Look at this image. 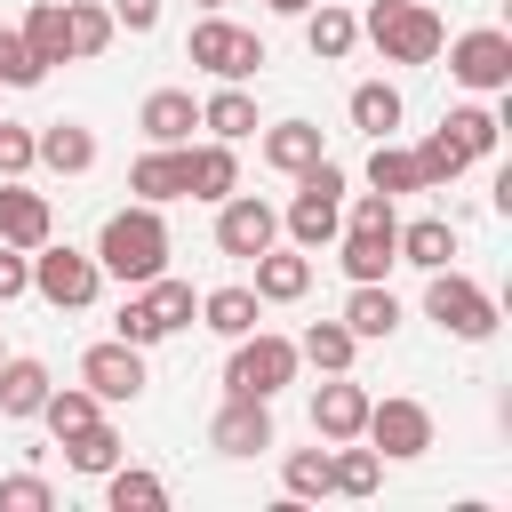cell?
<instances>
[{"mask_svg": "<svg viewBox=\"0 0 512 512\" xmlns=\"http://www.w3.org/2000/svg\"><path fill=\"white\" fill-rule=\"evenodd\" d=\"M440 128L456 136V152H464V160H480V152H496V128H504V120H496V112H480V104H456Z\"/></svg>", "mask_w": 512, "mask_h": 512, "instance_id": "cell-36", "label": "cell"}, {"mask_svg": "<svg viewBox=\"0 0 512 512\" xmlns=\"http://www.w3.org/2000/svg\"><path fill=\"white\" fill-rule=\"evenodd\" d=\"M368 184H376L384 200H400V192H424V168H416V152H400V144L376 136V152H368Z\"/></svg>", "mask_w": 512, "mask_h": 512, "instance_id": "cell-32", "label": "cell"}, {"mask_svg": "<svg viewBox=\"0 0 512 512\" xmlns=\"http://www.w3.org/2000/svg\"><path fill=\"white\" fill-rule=\"evenodd\" d=\"M0 88H40V64H32L24 32H8V24H0Z\"/></svg>", "mask_w": 512, "mask_h": 512, "instance_id": "cell-41", "label": "cell"}, {"mask_svg": "<svg viewBox=\"0 0 512 512\" xmlns=\"http://www.w3.org/2000/svg\"><path fill=\"white\" fill-rule=\"evenodd\" d=\"M80 384L96 392V400H136L144 392V344H88L80 352Z\"/></svg>", "mask_w": 512, "mask_h": 512, "instance_id": "cell-12", "label": "cell"}, {"mask_svg": "<svg viewBox=\"0 0 512 512\" xmlns=\"http://www.w3.org/2000/svg\"><path fill=\"white\" fill-rule=\"evenodd\" d=\"M272 240H280V216H272L256 192L224 200V216H216V248H224V256H264Z\"/></svg>", "mask_w": 512, "mask_h": 512, "instance_id": "cell-13", "label": "cell"}, {"mask_svg": "<svg viewBox=\"0 0 512 512\" xmlns=\"http://www.w3.org/2000/svg\"><path fill=\"white\" fill-rule=\"evenodd\" d=\"M200 320H208L216 336H248V328L264 320V296H256V288H208V296H200Z\"/></svg>", "mask_w": 512, "mask_h": 512, "instance_id": "cell-26", "label": "cell"}, {"mask_svg": "<svg viewBox=\"0 0 512 512\" xmlns=\"http://www.w3.org/2000/svg\"><path fill=\"white\" fill-rule=\"evenodd\" d=\"M360 32L384 48V64H432L440 56V16L432 8H416V0H376L368 16H360Z\"/></svg>", "mask_w": 512, "mask_h": 512, "instance_id": "cell-3", "label": "cell"}, {"mask_svg": "<svg viewBox=\"0 0 512 512\" xmlns=\"http://www.w3.org/2000/svg\"><path fill=\"white\" fill-rule=\"evenodd\" d=\"M328 480H336V496H376V480H384V456H376V448H352V440H336V456H328Z\"/></svg>", "mask_w": 512, "mask_h": 512, "instance_id": "cell-33", "label": "cell"}, {"mask_svg": "<svg viewBox=\"0 0 512 512\" xmlns=\"http://www.w3.org/2000/svg\"><path fill=\"white\" fill-rule=\"evenodd\" d=\"M0 240H8V248H40V240H48V200L24 192L16 176H0Z\"/></svg>", "mask_w": 512, "mask_h": 512, "instance_id": "cell-17", "label": "cell"}, {"mask_svg": "<svg viewBox=\"0 0 512 512\" xmlns=\"http://www.w3.org/2000/svg\"><path fill=\"white\" fill-rule=\"evenodd\" d=\"M360 440H368L376 456H424V448H432V408H424V400H368Z\"/></svg>", "mask_w": 512, "mask_h": 512, "instance_id": "cell-9", "label": "cell"}, {"mask_svg": "<svg viewBox=\"0 0 512 512\" xmlns=\"http://www.w3.org/2000/svg\"><path fill=\"white\" fill-rule=\"evenodd\" d=\"M304 40H312V56H320V64H344V56H352V40H360V16H352V8H336V0H312V8H304Z\"/></svg>", "mask_w": 512, "mask_h": 512, "instance_id": "cell-18", "label": "cell"}, {"mask_svg": "<svg viewBox=\"0 0 512 512\" xmlns=\"http://www.w3.org/2000/svg\"><path fill=\"white\" fill-rule=\"evenodd\" d=\"M40 160V144H32V128H16V120H0V176H24Z\"/></svg>", "mask_w": 512, "mask_h": 512, "instance_id": "cell-43", "label": "cell"}, {"mask_svg": "<svg viewBox=\"0 0 512 512\" xmlns=\"http://www.w3.org/2000/svg\"><path fill=\"white\" fill-rule=\"evenodd\" d=\"M200 8H224V0H200Z\"/></svg>", "mask_w": 512, "mask_h": 512, "instance_id": "cell-48", "label": "cell"}, {"mask_svg": "<svg viewBox=\"0 0 512 512\" xmlns=\"http://www.w3.org/2000/svg\"><path fill=\"white\" fill-rule=\"evenodd\" d=\"M280 384H296V344L288 336H232V360H224V392H248V400H272Z\"/></svg>", "mask_w": 512, "mask_h": 512, "instance_id": "cell-4", "label": "cell"}, {"mask_svg": "<svg viewBox=\"0 0 512 512\" xmlns=\"http://www.w3.org/2000/svg\"><path fill=\"white\" fill-rule=\"evenodd\" d=\"M136 120H144V136H152V144H184V136L200 128V104H192L184 88H152Z\"/></svg>", "mask_w": 512, "mask_h": 512, "instance_id": "cell-21", "label": "cell"}, {"mask_svg": "<svg viewBox=\"0 0 512 512\" xmlns=\"http://www.w3.org/2000/svg\"><path fill=\"white\" fill-rule=\"evenodd\" d=\"M96 272H104V280H128V288H144L152 272H168V224H160L152 200L104 216V232H96Z\"/></svg>", "mask_w": 512, "mask_h": 512, "instance_id": "cell-1", "label": "cell"}, {"mask_svg": "<svg viewBox=\"0 0 512 512\" xmlns=\"http://www.w3.org/2000/svg\"><path fill=\"white\" fill-rule=\"evenodd\" d=\"M280 480H288V496H336V480H328V448H296V456L280 464Z\"/></svg>", "mask_w": 512, "mask_h": 512, "instance_id": "cell-39", "label": "cell"}, {"mask_svg": "<svg viewBox=\"0 0 512 512\" xmlns=\"http://www.w3.org/2000/svg\"><path fill=\"white\" fill-rule=\"evenodd\" d=\"M344 328H352L360 344L392 336V328H400V296H392L384 280H352V296H344Z\"/></svg>", "mask_w": 512, "mask_h": 512, "instance_id": "cell-16", "label": "cell"}, {"mask_svg": "<svg viewBox=\"0 0 512 512\" xmlns=\"http://www.w3.org/2000/svg\"><path fill=\"white\" fill-rule=\"evenodd\" d=\"M128 192L152 200V208H160V200H184V144H152V152L128 168Z\"/></svg>", "mask_w": 512, "mask_h": 512, "instance_id": "cell-20", "label": "cell"}, {"mask_svg": "<svg viewBox=\"0 0 512 512\" xmlns=\"http://www.w3.org/2000/svg\"><path fill=\"white\" fill-rule=\"evenodd\" d=\"M24 288H32V248H8V240H0V304L24 296Z\"/></svg>", "mask_w": 512, "mask_h": 512, "instance_id": "cell-44", "label": "cell"}, {"mask_svg": "<svg viewBox=\"0 0 512 512\" xmlns=\"http://www.w3.org/2000/svg\"><path fill=\"white\" fill-rule=\"evenodd\" d=\"M184 56H192L200 72H216V80H248V72L264 64V40L240 32V24H224V16H200L192 40H184Z\"/></svg>", "mask_w": 512, "mask_h": 512, "instance_id": "cell-8", "label": "cell"}, {"mask_svg": "<svg viewBox=\"0 0 512 512\" xmlns=\"http://www.w3.org/2000/svg\"><path fill=\"white\" fill-rule=\"evenodd\" d=\"M32 288L56 304V312H80V304H96V288H104V272H96V256H80V248H56V240H40L32 248Z\"/></svg>", "mask_w": 512, "mask_h": 512, "instance_id": "cell-7", "label": "cell"}, {"mask_svg": "<svg viewBox=\"0 0 512 512\" xmlns=\"http://www.w3.org/2000/svg\"><path fill=\"white\" fill-rule=\"evenodd\" d=\"M360 424H368V392H360L352 376H328V384L312 392V432H320V440H360Z\"/></svg>", "mask_w": 512, "mask_h": 512, "instance_id": "cell-14", "label": "cell"}, {"mask_svg": "<svg viewBox=\"0 0 512 512\" xmlns=\"http://www.w3.org/2000/svg\"><path fill=\"white\" fill-rule=\"evenodd\" d=\"M24 48H32V64H40V72L72 56V32H64V0H40V8L24 16Z\"/></svg>", "mask_w": 512, "mask_h": 512, "instance_id": "cell-28", "label": "cell"}, {"mask_svg": "<svg viewBox=\"0 0 512 512\" xmlns=\"http://www.w3.org/2000/svg\"><path fill=\"white\" fill-rule=\"evenodd\" d=\"M208 448H216V456H264V448H272V400L224 392V408H216V424H208Z\"/></svg>", "mask_w": 512, "mask_h": 512, "instance_id": "cell-11", "label": "cell"}, {"mask_svg": "<svg viewBox=\"0 0 512 512\" xmlns=\"http://www.w3.org/2000/svg\"><path fill=\"white\" fill-rule=\"evenodd\" d=\"M256 264V296L264 304H296L304 288H312V256L304 248H264V256H248Z\"/></svg>", "mask_w": 512, "mask_h": 512, "instance_id": "cell-15", "label": "cell"}, {"mask_svg": "<svg viewBox=\"0 0 512 512\" xmlns=\"http://www.w3.org/2000/svg\"><path fill=\"white\" fill-rule=\"evenodd\" d=\"M416 168H424V192H448V184L464 176V152H456V136H448V128H432V136L416 144Z\"/></svg>", "mask_w": 512, "mask_h": 512, "instance_id": "cell-37", "label": "cell"}, {"mask_svg": "<svg viewBox=\"0 0 512 512\" xmlns=\"http://www.w3.org/2000/svg\"><path fill=\"white\" fill-rule=\"evenodd\" d=\"M288 232H296V248L312 256V248H328L336 232H344V168L320 152L304 176H296V200H288Z\"/></svg>", "mask_w": 512, "mask_h": 512, "instance_id": "cell-2", "label": "cell"}, {"mask_svg": "<svg viewBox=\"0 0 512 512\" xmlns=\"http://www.w3.org/2000/svg\"><path fill=\"white\" fill-rule=\"evenodd\" d=\"M200 128H208L216 144H240V136H256V96H248L240 80H224V88L200 104Z\"/></svg>", "mask_w": 512, "mask_h": 512, "instance_id": "cell-22", "label": "cell"}, {"mask_svg": "<svg viewBox=\"0 0 512 512\" xmlns=\"http://www.w3.org/2000/svg\"><path fill=\"white\" fill-rule=\"evenodd\" d=\"M112 24H128V32H152V24H160V0H112Z\"/></svg>", "mask_w": 512, "mask_h": 512, "instance_id": "cell-46", "label": "cell"}, {"mask_svg": "<svg viewBox=\"0 0 512 512\" xmlns=\"http://www.w3.org/2000/svg\"><path fill=\"white\" fill-rule=\"evenodd\" d=\"M64 456H72V472H112V464H120L128 448H120V432H112V424L96 416L88 432H72V440H64Z\"/></svg>", "mask_w": 512, "mask_h": 512, "instance_id": "cell-35", "label": "cell"}, {"mask_svg": "<svg viewBox=\"0 0 512 512\" xmlns=\"http://www.w3.org/2000/svg\"><path fill=\"white\" fill-rule=\"evenodd\" d=\"M264 8H280V16H304V8H312V0H264Z\"/></svg>", "mask_w": 512, "mask_h": 512, "instance_id": "cell-47", "label": "cell"}, {"mask_svg": "<svg viewBox=\"0 0 512 512\" xmlns=\"http://www.w3.org/2000/svg\"><path fill=\"white\" fill-rule=\"evenodd\" d=\"M392 240H400V216H392V208H384V216H344V248H336V256H344L352 280H384V272L400 264Z\"/></svg>", "mask_w": 512, "mask_h": 512, "instance_id": "cell-10", "label": "cell"}, {"mask_svg": "<svg viewBox=\"0 0 512 512\" xmlns=\"http://www.w3.org/2000/svg\"><path fill=\"white\" fill-rule=\"evenodd\" d=\"M400 264H416V272H440L448 256H456V224L448 216H416V224H400Z\"/></svg>", "mask_w": 512, "mask_h": 512, "instance_id": "cell-24", "label": "cell"}, {"mask_svg": "<svg viewBox=\"0 0 512 512\" xmlns=\"http://www.w3.org/2000/svg\"><path fill=\"white\" fill-rule=\"evenodd\" d=\"M48 400V368L40 360H0V416H40Z\"/></svg>", "mask_w": 512, "mask_h": 512, "instance_id": "cell-31", "label": "cell"}, {"mask_svg": "<svg viewBox=\"0 0 512 512\" xmlns=\"http://www.w3.org/2000/svg\"><path fill=\"white\" fill-rule=\"evenodd\" d=\"M136 304H144V320H152L160 336H176V328L192 320V280H168V272H152Z\"/></svg>", "mask_w": 512, "mask_h": 512, "instance_id": "cell-29", "label": "cell"}, {"mask_svg": "<svg viewBox=\"0 0 512 512\" xmlns=\"http://www.w3.org/2000/svg\"><path fill=\"white\" fill-rule=\"evenodd\" d=\"M32 144H40V160H48L56 176H88V168H96V136H88L80 120H48Z\"/></svg>", "mask_w": 512, "mask_h": 512, "instance_id": "cell-23", "label": "cell"}, {"mask_svg": "<svg viewBox=\"0 0 512 512\" xmlns=\"http://www.w3.org/2000/svg\"><path fill=\"white\" fill-rule=\"evenodd\" d=\"M40 424H48L56 440L88 432V424H96V392H56V384H48V400H40Z\"/></svg>", "mask_w": 512, "mask_h": 512, "instance_id": "cell-38", "label": "cell"}, {"mask_svg": "<svg viewBox=\"0 0 512 512\" xmlns=\"http://www.w3.org/2000/svg\"><path fill=\"white\" fill-rule=\"evenodd\" d=\"M352 352H360V336H352L344 320H312V328H304V344H296V360H312L320 376H344V368H352Z\"/></svg>", "mask_w": 512, "mask_h": 512, "instance_id": "cell-27", "label": "cell"}, {"mask_svg": "<svg viewBox=\"0 0 512 512\" xmlns=\"http://www.w3.org/2000/svg\"><path fill=\"white\" fill-rule=\"evenodd\" d=\"M0 504H8V512H48L56 488H48L40 472H16V480H0Z\"/></svg>", "mask_w": 512, "mask_h": 512, "instance_id": "cell-42", "label": "cell"}, {"mask_svg": "<svg viewBox=\"0 0 512 512\" xmlns=\"http://www.w3.org/2000/svg\"><path fill=\"white\" fill-rule=\"evenodd\" d=\"M64 32H72V56H104L112 48V16L104 8H72L64 0Z\"/></svg>", "mask_w": 512, "mask_h": 512, "instance_id": "cell-40", "label": "cell"}, {"mask_svg": "<svg viewBox=\"0 0 512 512\" xmlns=\"http://www.w3.org/2000/svg\"><path fill=\"white\" fill-rule=\"evenodd\" d=\"M104 504H112V512H160V504H168V480L112 464V472H104Z\"/></svg>", "mask_w": 512, "mask_h": 512, "instance_id": "cell-30", "label": "cell"}, {"mask_svg": "<svg viewBox=\"0 0 512 512\" xmlns=\"http://www.w3.org/2000/svg\"><path fill=\"white\" fill-rule=\"evenodd\" d=\"M112 336H120V344H160V328L144 320V304H136V296L120 304V320H112Z\"/></svg>", "mask_w": 512, "mask_h": 512, "instance_id": "cell-45", "label": "cell"}, {"mask_svg": "<svg viewBox=\"0 0 512 512\" xmlns=\"http://www.w3.org/2000/svg\"><path fill=\"white\" fill-rule=\"evenodd\" d=\"M440 48H448V72H456L472 96H496V88H512V32L480 24V32H456V40H440Z\"/></svg>", "mask_w": 512, "mask_h": 512, "instance_id": "cell-6", "label": "cell"}, {"mask_svg": "<svg viewBox=\"0 0 512 512\" xmlns=\"http://www.w3.org/2000/svg\"><path fill=\"white\" fill-rule=\"evenodd\" d=\"M312 160H320V128H312V120H280V128H264V168L304 176Z\"/></svg>", "mask_w": 512, "mask_h": 512, "instance_id": "cell-25", "label": "cell"}, {"mask_svg": "<svg viewBox=\"0 0 512 512\" xmlns=\"http://www.w3.org/2000/svg\"><path fill=\"white\" fill-rule=\"evenodd\" d=\"M352 128H368V136H392V128H400V88H384V80H360V88H352Z\"/></svg>", "mask_w": 512, "mask_h": 512, "instance_id": "cell-34", "label": "cell"}, {"mask_svg": "<svg viewBox=\"0 0 512 512\" xmlns=\"http://www.w3.org/2000/svg\"><path fill=\"white\" fill-rule=\"evenodd\" d=\"M184 192H192V200H232V192H240V160H232V144H200V152H184Z\"/></svg>", "mask_w": 512, "mask_h": 512, "instance_id": "cell-19", "label": "cell"}, {"mask_svg": "<svg viewBox=\"0 0 512 512\" xmlns=\"http://www.w3.org/2000/svg\"><path fill=\"white\" fill-rule=\"evenodd\" d=\"M424 312L448 328V336H464V344H480V336H496V296L480 288V280H464V272H432V288H424Z\"/></svg>", "mask_w": 512, "mask_h": 512, "instance_id": "cell-5", "label": "cell"}]
</instances>
